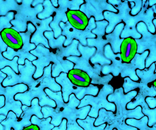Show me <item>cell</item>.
Wrapping results in <instances>:
<instances>
[{
	"mask_svg": "<svg viewBox=\"0 0 156 130\" xmlns=\"http://www.w3.org/2000/svg\"><path fill=\"white\" fill-rule=\"evenodd\" d=\"M23 130H39V128L35 125H31L26 127Z\"/></svg>",
	"mask_w": 156,
	"mask_h": 130,
	"instance_id": "obj_3",
	"label": "cell"
},
{
	"mask_svg": "<svg viewBox=\"0 0 156 130\" xmlns=\"http://www.w3.org/2000/svg\"><path fill=\"white\" fill-rule=\"evenodd\" d=\"M154 87H155L156 88V80H155V81H154Z\"/></svg>",
	"mask_w": 156,
	"mask_h": 130,
	"instance_id": "obj_6",
	"label": "cell"
},
{
	"mask_svg": "<svg viewBox=\"0 0 156 130\" xmlns=\"http://www.w3.org/2000/svg\"><path fill=\"white\" fill-rule=\"evenodd\" d=\"M6 37L11 41V43H13L14 44H18V42H17V40L14 37H13L12 36L11 34H6Z\"/></svg>",
	"mask_w": 156,
	"mask_h": 130,
	"instance_id": "obj_2",
	"label": "cell"
},
{
	"mask_svg": "<svg viewBox=\"0 0 156 130\" xmlns=\"http://www.w3.org/2000/svg\"><path fill=\"white\" fill-rule=\"evenodd\" d=\"M138 46L137 43L133 38L128 37L126 38L122 44V57L126 62L132 61L137 53Z\"/></svg>",
	"mask_w": 156,
	"mask_h": 130,
	"instance_id": "obj_1",
	"label": "cell"
},
{
	"mask_svg": "<svg viewBox=\"0 0 156 130\" xmlns=\"http://www.w3.org/2000/svg\"><path fill=\"white\" fill-rule=\"evenodd\" d=\"M109 71V68L108 67H105L103 69V73L105 74L108 73Z\"/></svg>",
	"mask_w": 156,
	"mask_h": 130,
	"instance_id": "obj_4",
	"label": "cell"
},
{
	"mask_svg": "<svg viewBox=\"0 0 156 130\" xmlns=\"http://www.w3.org/2000/svg\"><path fill=\"white\" fill-rule=\"evenodd\" d=\"M74 77H76V78L77 79L79 80H82V81H83V79L82 78H81L80 77H79V76H75Z\"/></svg>",
	"mask_w": 156,
	"mask_h": 130,
	"instance_id": "obj_5",
	"label": "cell"
}]
</instances>
